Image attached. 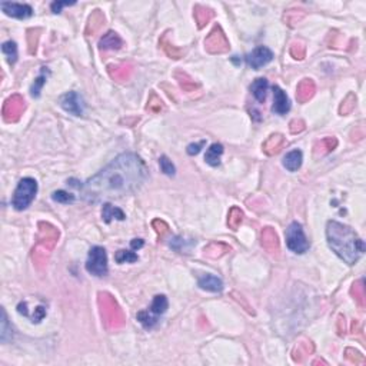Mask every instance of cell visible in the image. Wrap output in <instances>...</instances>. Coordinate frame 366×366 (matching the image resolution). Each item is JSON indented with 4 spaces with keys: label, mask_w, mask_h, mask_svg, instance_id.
<instances>
[{
    "label": "cell",
    "mask_w": 366,
    "mask_h": 366,
    "mask_svg": "<svg viewBox=\"0 0 366 366\" xmlns=\"http://www.w3.org/2000/svg\"><path fill=\"white\" fill-rule=\"evenodd\" d=\"M146 176L148 167L143 160L135 153H123L87 180L85 194L90 201L120 198L140 187Z\"/></svg>",
    "instance_id": "cell-1"
},
{
    "label": "cell",
    "mask_w": 366,
    "mask_h": 366,
    "mask_svg": "<svg viewBox=\"0 0 366 366\" xmlns=\"http://www.w3.org/2000/svg\"><path fill=\"white\" fill-rule=\"evenodd\" d=\"M326 239L332 251L348 265H355L365 252L363 240L355 230L336 221L326 225Z\"/></svg>",
    "instance_id": "cell-2"
},
{
    "label": "cell",
    "mask_w": 366,
    "mask_h": 366,
    "mask_svg": "<svg viewBox=\"0 0 366 366\" xmlns=\"http://www.w3.org/2000/svg\"><path fill=\"white\" fill-rule=\"evenodd\" d=\"M37 242L32 249V259L39 269H43L47 265L52 251L58 243L60 232L49 222H40L37 225Z\"/></svg>",
    "instance_id": "cell-3"
},
{
    "label": "cell",
    "mask_w": 366,
    "mask_h": 366,
    "mask_svg": "<svg viewBox=\"0 0 366 366\" xmlns=\"http://www.w3.org/2000/svg\"><path fill=\"white\" fill-rule=\"evenodd\" d=\"M97 305L101 312L103 325L108 330L122 329L126 325V316L123 309L117 303L115 298L108 292H99L97 295Z\"/></svg>",
    "instance_id": "cell-4"
},
{
    "label": "cell",
    "mask_w": 366,
    "mask_h": 366,
    "mask_svg": "<svg viewBox=\"0 0 366 366\" xmlns=\"http://www.w3.org/2000/svg\"><path fill=\"white\" fill-rule=\"evenodd\" d=\"M37 193V182L32 178H25L16 187L12 205L16 210H25L35 199Z\"/></svg>",
    "instance_id": "cell-5"
},
{
    "label": "cell",
    "mask_w": 366,
    "mask_h": 366,
    "mask_svg": "<svg viewBox=\"0 0 366 366\" xmlns=\"http://www.w3.org/2000/svg\"><path fill=\"white\" fill-rule=\"evenodd\" d=\"M86 269L87 272L97 278H103L108 275V255L102 246H94L90 249L86 262Z\"/></svg>",
    "instance_id": "cell-6"
},
{
    "label": "cell",
    "mask_w": 366,
    "mask_h": 366,
    "mask_svg": "<svg viewBox=\"0 0 366 366\" xmlns=\"http://www.w3.org/2000/svg\"><path fill=\"white\" fill-rule=\"evenodd\" d=\"M205 49L212 55H222L230 51L229 40L219 25L213 26V29L209 32V35L205 39Z\"/></svg>",
    "instance_id": "cell-7"
},
{
    "label": "cell",
    "mask_w": 366,
    "mask_h": 366,
    "mask_svg": "<svg viewBox=\"0 0 366 366\" xmlns=\"http://www.w3.org/2000/svg\"><path fill=\"white\" fill-rule=\"evenodd\" d=\"M26 109V102L20 94H12L3 103L2 108V117L6 123H16L22 117Z\"/></svg>",
    "instance_id": "cell-8"
},
{
    "label": "cell",
    "mask_w": 366,
    "mask_h": 366,
    "mask_svg": "<svg viewBox=\"0 0 366 366\" xmlns=\"http://www.w3.org/2000/svg\"><path fill=\"white\" fill-rule=\"evenodd\" d=\"M286 245L287 248L295 253H305L309 249V242L306 240V236L303 233L302 225L298 222H294L289 225L286 229Z\"/></svg>",
    "instance_id": "cell-9"
},
{
    "label": "cell",
    "mask_w": 366,
    "mask_h": 366,
    "mask_svg": "<svg viewBox=\"0 0 366 366\" xmlns=\"http://www.w3.org/2000/svg\"><path fill=\"white\" fill-rule=\"evenodd\" d=\"M260 245L273 258H279L280 256V243L279 236L275 232L273 228H265L260 232Z\"/></svg>",
    "instance_id": "cell-10"
},
{
    "label": "cell",
    "mask_w": 366,
    "mask_h": 366,
    "mask_svg": "<svg viewBox=\"0 0 366 366\" xmlns=\"http://www.w3.org/2000/svg\"><path fill=\"white\" fill-rule=\"evenodd\" d=\"M273 53L269 47L266 46H258L255 51L248 55L246 62L251 66L252 69H260L262 66L267 65L269 62H272Z\"/></svg>",
    "instance_id": "cell-11"
},
{
    "label": "cell",
    "mask_w": 366,
    "mask_h": 366,
    "mask_svg": "<svg viewBox=\"0 0 366 366\" xmlns=\"http://www.w3.org/2000/svg\"><path fill=\"white\" fill-rule=\"evenodd\" d=\"M2 10L8 16L16 17V19H28L33 15V9L29 5L23 3H12V2H2L0 3Z\"/></svg>",
    "instance_id": "cell-12"
},
{
    "label": "cell",
    "mask_w": 366,
    "mask_h": 366,
    "mask_svg": "<svg viewBox=\"0 0 366 366\" xmlns=\"http://www.w3.org/2000/svg\"><path fill=\"white\" fill-rule=\"evenodd\" d=\"M60 105L66 112L72 113L75 116L83 115V102L82 97L76 92H69L60 99Z\"/></svg>",
    "instance_id": "cell-13"
},
{
    "label": "cell",
    "mask_w": 366,
    "mask_h": 366,
    "mask_svg": "<svg viewBox=\"0 0 366 366\" xmlns=\"http://www.w3.org/2000/svg\"><path fill=\"white\" fill-rule=\"evenodd\" d=\"M109 76L117 83H125L132 78L133 75V66L130 63H117V65L108 66Z\"/></svg>",
    "instance_id": "cell-14"
},
{
    "label": "cell",
    "mask_w": 366,
    "mask_h": 366,
    "mask_svg": "<svg viewBox=\"0 0 366 366\" xmlns=\"http://www.w3.org/2000/svg\"><path fill=\"white\" fill-rule=\"evenodd\" d=\"M316 92V85L312 79H302L296 87V99L299 103H306L309 102Z\"/></svg>",
    "instance_id": "cell-15"
},
{
    "label": "cell",
    "mask_w": 366,
    "mask_h": 366,
    "mask_svg": "<svg viewBox=\"0 0 366 366\" xmlns=\"http://www.w3.org/2000/svg\"><path fill=\"white\" fill-rule=\"evenodd\" d=\"M290 109V102L286 93L279 86H273V108L272 110L278 115H285Z\"/></svg>",
    "instance_id": "cell-16"
},
{
    "label": "cell",
    "mask_w": 366,
    "mask_h": 366,
    "mask_svg": "<svg viewBox=\"0 0 366 366\" xmlns=\"http://www.w3.org/2000/svg\"><path fill=\"white\" fill-rule=\"evenodd\" d=\"M337 148V139L333 136L323 137L321 140H318L313 146V158L319 159L329 155L330 152H333Z\"/></svg>",
    "instance_id": "cell-17"
},
{
    "label": "cell",
    "mask_w": 366,
    "mask_h": 366,
    "mask_svg": "<svg viewBox=\"0 0 366 366\" xmlns=\"http://www.w3.org/2000/svg\"><path fill=\"white\" fill-rule=\"evenodd\" d=\"M313 351H315L313 344L309 339H302L296 344L294 351H292V359L296 363H302V362H305V359L308 358L309 355L313 353Z\"/></svg>",
    "instance_id": "cell-18"
},
{
    "label": "cell",
    "mask_w": 366,
    "mask_h": 366,
    "mask_svg": "<svg viewBox=\"0 0 366 366\" xmlns=\"http://www.w3.org/2000/svg\"><path fill=\"white\" fill-rule=\"evenodd\" d=\"M105 23H106V19H105L103 12L102 10H93L92 15L89 16V19H87L85 35L86 36H93L105 26Z\"/></svg>",
    "instance_id": "cell-19"
},
{
    "label": "cell",
    "mask_w": 366,
    "mask_h": 366,
    "mask_svg": "<svg viewBox=\"0 0 366 366\" xmlns=\"http://www.w3.org/2000/svg\"><path fill=\"white\" fill-rule=\"evenodd\" d=\"M283 146H285V136L280 133H273L263 142L262 151L265 152L267 156H273V155L279 153Z\"/></svg>",
    "instance_id": "cell-20"
},
{
    "label": "cell",
    "mask_w": 366,
    "mask_h": 366,
    "mask_svg": "<svg viewBox=\"0 0 366 366\" xmlns=\"http://www.w3.org/2000/svg\"><path fill=\"white\" fill-rule=\"evenodd\" d=\"M123 46L122 37L113 30H109L106 35H103L99 40V49L101 51H119Z\"/></svg>",
    "instance_id": "cell-21"
},
{
    "label": "cell",
    "mask_w": 366,
    "mask_h": 366,
    "mask_svg": "<svg viewBox=\"0 0 366 366\" xmlns=\"http://www.w3.org/2000/svg\"><path fill=\"white\" fill-rule=\"evenodd\" d=\"M193 17L194 22L198 25V29H203L215 17V12L210 8L202 6V5H196L193 8Z\"/></svg>",
    "instance_id": "cell-22"
},
{
    "label": "cell",
    "mask_w": 366,
    "mask_h": 366,
    "mask_svg": "<svg viewBox=\"0 0 366 366\" xmlns=\"http://www.w3.org/2000/svg\"><path fill=\"white\" fill-rule=\"evenodd\" d=\"M159 46L162 47V51L165 52L166 55L170 59H182L183 58V55H185V51H183V49L176 47V46L169 40V32H166L165 35L160 37Z\"/></svg>",
    "instance_id": "cell-23"
},
{
    "label": "cell",
    "mask_w": 366,
    "mask_h": 366,
    "mask_svg": "<svg viewBox=\"0 0 366 366\" xmlns=\"http://www.w3.org/2000/svg\"><path fill=\"white\" fill-rule=\"evenodd\" d=\"M198 283L203 290H208V292H221L223 289L222 279L215 275H203L202 278H199Z\"/></svg>",
    "instance_id": "cell-24"
},
{
    "label": "cell",
    "mask_w": 366,
    "mask_h": 366,
    "mask_svg": "<svg viewBox=\"0 0 366 366\" xmlns=\"http://www.w3.org/2000/svg\"><path fill=\"white\" fill-rule=\"evenodd\" d=\"M230 251H232V249H230L229 245L222 243V242H212V243H209L208 246H205L203 253H205V256H208V258L217 259L225 256V255L229 253Z\"/></svg>",
    "instance_id": "cell-25"
},
{
    "label": "cell",
    "mask_w": 366,
    "mask_h": 366,
    "mask_svg": "<svg viewBox=\"0 0 366 366\" xmlns=\"http://www.w3.org/2000/svg\"><path fill=\"white\" fill-rule=\"evenodd\" d=\"M175 79L178 80V83H179L180 89H183L185 92L187 93H190V92H194V90H198L199 89V83L198 82H194L186 72H183V70H176L175 72Z\"/></svg>",
    "instance_id": "cell-26"
},
{
    "label": "cell",
    "mask_w": 366,
    "mask_h": 366,
    "mask_svg": "<svg viewBox=\"0 0 366 366\" xmlns=\"http://www.w3.org/2000/svg\"><path fill=\"white\" fill-rule=\"evenodd\" d=\"M302 160H303V155L301 151H292L287 153L283 158V166L286 167L289 172H296L302 166Z\"/></svg>",
    "instance_id": "cell-27"
},
{
    "label": "cell",
    "mask_w": 366,
    "mask_h": 366,
    "mask_svg": "<svg viewBox=\"0 0 366 366\" xmlns=\"http://www.w3.org/2000/svg\"><path fill=\"white\" fill-rule=\"evenodd\" d=\"M267 87H269V83L267 80L263 79V78H259L256 79L253 83H252L251 90L255 99L259 102V103H263L266 101V92H267Z\"/></svg>",
    "instance_id": "cell-28"
},
{
    "label": "cell",
    "mask_w": 366,
    "mask_h": 366,
    "mask_svg": "<svg viewBox=\"0 0 366 366\" xmlns=\"http://www.w3.org/2000/svg\"><path fill=\"white\" fill-rule=\"evenodd\" d=\"M102 217L106 223H110L113 219L117 221H125V213L119 208L113 206L112 203H105L103 205V210H102Z\"/></svg>",
    "instance_id": "cell-29"
},
{
    "label": "cell",
    "mask_w": 366,
    "mask_h": 366,
    "mask_svg": "<svg viewBox=\"0 0 366 366\" xmlns=\"http://www.w3.org/2000/svg\"><path fill=\"white\" fill-rule=\"evenodd\" d=\"M223 153V146L221 143H213L210 148L208 149L206 152V155H205V160H206V163L210 166H219L221 163V156H222Z\"/></svg>",
    "instance_id": "cell-30"
},
{
    "label": "cell",
    "mask_w": 366,
    "mask_h": 366,
    "mask_svg": "<svg viewBox=\"0 0 366 366\" xmlns=\"http://www.w3.org/2000/svg\"><path fill=\"white\" fill-rule=\"evenodd\" d=\"M351 295L360 308H365L366 292H365V282H363V279L358 280V282H355V283L352 285Z\"/></svg>",
    "instance_id": "cell-31"
},
{
    "label": "cell",
    "mask_w": 366,
    "mask_h": 366,
    "mask_svg": "<svg viewBox=\"0 0 366 366\" xmlns=\"http://www.w3.org/2000/svg\"><path fill=\"white\" fill-rule=\"evenodd\" d=\"M306 13L302 9H289L283 13V22L286 23L289 28H295L298 23H301L305 19Z\"/></svg>",
    "instance_id": "cell-32"
},
{
    "label": "cell",
    "mask_w": 366,
    "mask_h": 366,
    "mask_svg": "<svg viewBox=\"0 0 366 366\" xmlns=\"http://www.w3.org/2000/svg\"><path fill=\"white\" fill-rule=\"evenodd\" d=\"M167 306H169V303H167V298H166L165 295H156L153 298L149 312H152L155 316H160L167 310Z\"/></svg>",
    "instance_id": "cell-33"
},
{
    "label": "cell",
    "mask_w": 366,
    "mask_h": 366,
    "mask_svg": "<svg viewBox=\"0 0 366 366\" xmlns=\"http://www.w3.org/2000/svg\"><path fill=\"white\" fill-rule=\"evenodd\" d=\"M242 222H243V212H242V209L237 208V206L230 208L229 215H228V226H229V229L237 230L240 228Z\"/></svg>",
    "instance_id": "cell-34"
},
{
    "label": "cell",
    "mask_w": 366,
    "mask_h": 366,
    "mask_svg": "<svg viewBox=\"0 0 366 366\" xmlns=\"http://www.w3.org/2000/svg\"><path fill=\"white\" fill-rule=\"evenodd\" d=\"M355 106H356V96H355V93H348L340 103V106H339V115H351L352 112L355 110Z\"/></svg>",
    "instance_id": "cell-35"
},
{
    "label": "cell",
    "mask_w": 366,
    "mask_h": 366,
    "mask_svg": "<svg viewBox=\"0 0 366 366\" xmlns=\"http://www.w3.org/2000/svg\"><path fill=\"white\" fill-rule=\"evenodd\" d=\"M40 29H29L26 32V40H28V51L30 55H35L37 49V43H39V39H40Z\"/></svg>",
    "instance_id": "cell-36"
},
{
    "label": "cell",
    "mask_w": 366,
    "mask_h": 366,
    "mask_svg": "<svg viewBox=\"0 0 366 366\" xmlns=\"http://www.w3.org/2000/svg\"><path fill=\"white\" fill-rule=\"evenodd\" d=\"M2 52L8 59L9 65H15L16 60H17V46H16L15 42H12V40L5 42L2 44Z\"/></svg>",
    "instance_id": "cell-37"
},
{
    "label": "cell",
    "mask_w": 366,
    "mask_h": 366,
    "mask_svg": "<svg viewBox=\"0 0 366 366\" xmlns=\"http://www.w3.org/2000/svg\"><path fill=\"white\" fill-rule=\"evenodd\" d=\"M137 321L143 325V328L152 329V328L158 323V316L153 315L152 312H149V309H148V310H142V312L137 313Z\"/></svg>",
    "instance_id": "cell-38"
},
{
    "label": "cell",
    "mask_w": 366,
    "mask_h": 366,
    "mask_svg": "<svg viewBox=\"0 0 366 366\" xmlns=\"http://www.w3.org/2000/svg\"><path fill=\"white\" fill-rule=\"evenodd\" d=\"M0 339L2 342H8L9 339H12V328H9V321L6 310L2 309V328H0Z\"/></svg>",
    "instance_id": "cell-39"
},
{
    "label": "cell",
    "mask_w": 366,
    "mask_h": 366,
    "mask_svg": "<svg viewBox=\"0 0 366 366\" xmlns=\"http://www.w3.org/2000/svg\"><path fill=\"white\" fill-rule=\"evenodd\" d=\"M146 110H149L151 113H160L163 110V102L160 101V97L155 92H152L151 96H149Z\"/></svg>",
    "instance_id": "cell-40"
},
{
    "label": "cell",
    "mask_w": 366,
    "mask_h": 366,
    "mask_svg": "<svg viewBox=\"0 0 366 366\" xmlns=\"http://www.w3.org/2000/svg\"><path fill=\"white\" fill-rule=\"evenodd\" d=\"M345 358L348 359L351 363H355V365H363V363H366L365 356L359 351L353 349V348H346L345 349Z\"/></svg>",
    "instance_id": "cell-41"
},
{
    "label": "cell",
    "mask_w": 366,
    "mask_h": 366,
    "mask_svg": "<svg viewBox=\"0 0 366 366\" xmlns=\"http://www.w3.org/2000/svg\"><path fill=\"white\" fill-rule=\"evenodd\" d=\"M115 259L117 263H133L137 260V255L135 252L130 251H119L116 252Z\"/></svg>",
    "instance_id": "cell-42"
},
{
    "label": "cell",
    "mask_w": 366,
    "mask_h": 366,
    "mask_svg": "<svg viewBox=\"0 0 366 366\" xmlns=\"http://www.w3.org/2000/svg\"><path fill=\"white\" fill-rule=\"evenodd\" d=\"M289 53H290V56L296 59V60H303L305 56H306V47H305V44L301 43V42H295V43H292V46H290Z\"/></svg>",
    "instance_id": "cell-43"
},
{
    "label": "cell",
    "mask_w": 366,
    "mask_h": 366,
    "mask_svg": "<svg viewBox=\"0 0 366 366\" xmlns=\"http://www.w3.org/2000/svg\"><path fill=\"white\" fill-rule=\"evenodd\" d=\"M44 69L46 67H43V73L37 78L36 80H35V83H33V86H32V89H30V93H32V96L33 97H39V94H40V90H42V86H43L44 83H46V73H44Z\"/></svg>",
    "instance_id": "cell-44"
},
{
    "label": "cell",
    "mask_w": 366,
    "mask_h": 366,
    "mask_svg": "<svg viewBox=\"0 0 366 366\" xmlns=\"http://www.w3.org/2000/svg\"><path fill=\"white\" fill-rule=\"evenodd\" d=\"M152 226H153V229L156 230L159 237H163L165 235L169 233V225H167L165 221H162V219H155V221L152 222Z\"/></svg>",
    "instance_id": "cell-45"
},
{
    "label": "cell",
    "mask_w": 366,
    "mask_h": 366,
    "mask_svg": "<svg viewBox=\"0 0 366 366\" xmlns=\"http://www.w3.org/2000/svg\"><path fill=\"white\" fill-rule=\"evenodd\" d=\"M159 165H160V169H162V172L167 175V176H173L175 175V166L173 163L167 159V156H160L159 159Z\"/></svg>",
    "instance_id": "cell-46"
},
{
    "label": "cell",
    "mask_w": 366,
    "mask_h": 366,
    "mask_svg": "<svg viewBox=\"0 0 366 366\" xmlns=\"http://www.w3.org/2000/svg\"><path fill=\"white\" fill-rule=\"evenodd\" d=\"M52 199L55 202H59V203H72L75 201V196L67 193L65 190H58V192L52 194Z\"/></svg>",
    "instance_id": "cell-47"
},
{
    "label": "cell",
    "mask_w": 366,
    "mask_h": 366,
    "mask_svg": "<svg viewBox=\"0 0 366 366\" xmlns=\"http://www.w3.org/2000/svg\"><path fill=\"white\" fill-rule=\"evenodd\" d=\"M289 130H290V133H301L305 130V122L302 120V119H294L292 122L289 123Z\"/></svg>",
    "instance_id": "cell-48"
},
{
    "label": "cell",
    "mask_w": 366,
    "mask_h": 366,
    "mask_svg": "<svg viewBox=\"0 0 366 366\" xmlns=\"http://www.w3.org/2000/svg\"><path fill=\"white\" fill-rule=\"evenodd\" d=\"M44 316H46V309H44L43 306H37V308L35 309V315L32 316L30 319H32V322L33 323H39L43 319Z\"/></svg>",
    "instance_id": "cell-49"
},
{
    "label": "cell",
    "mask_w": 366,
    "mask_h": 366,
    "mask_svg": "<svg viewBox=\"0 0 366 366\" xmlns=\"http://www.w3.org/2000/svg\"><path fill=\"white\" fill-rule=\"evenodd\" d=\"M205 143H206V142H205V140H202V142H199V143L189 144V146H187V153H189V155H192V156H193V155H198V153L201 152L202 148L205 146Z\"/></svg>",
    "instance_id": "cell-50"
},
{
    "label": "cell",
    "mask_w": 366,
    "mask_h": 366,
    "mask_svg": "<svg viewBox=\"0 0 366 366\" xmlns=\"http://www.w3.org/2000/svg\"><path fill=\"white\" fill-rule=\"evenodd\" d=\"M72 5H75V3H69V2H55V3H52V12H53V13H60L63 6H72Z\"/></svg>",
    "instance_id": "cell-51"
},
{
    "label": "cell",
    "mask_w": 366,
    "mask_h": 366,
    "mask_svg": "<svg viewBox=\"0 0 366 366\" xmlns=\"http://www.w3.org/2000/svg\"><path fill=\"white\" fill-rule=\"evenodd\" d=\"M345 332H346V322H345V316L339 315L337 316V333L342 336V335H345Z\"/></svg>",
    "instance_id": "cell-52"
},
{
    "label": "cell",
    "mask_w": 366,
    "mask_h": 366,
    "mask_svg": "<svg viewBox=\"0 0 366 366\" xmlns=\"http://www.w3.org/2000/svg\"><path fill=\"white\" fill-rule=\"evenodd\" d=\"M232 296H235V299H236V301L239 302V303H240V302H242V305H243V308L246 309V310H248V312H249V313H255V312H253V310H252L251 306H249V305H248V302H245L243 299H242V296H240V295L236 294V292H233V294H232Z\"/></svg>",
    "instance_id": "cell-53"
},
{
    "label": "cell",
    "mask_w": 366,
    "mask_h": 366,
    "mask_svg": "<svg viewBox=\"0 0 366 366\" xmlns=\"http://www.w3.org/2000/svg\"><path fill=\"white\" fill-rule=\"evenodd\" d=\"M143 246V240L142 239H133L132 240V248L133 249H140Z\"/></svg>",
    "instance_id": "cell-54"
},
{
    "label": "cell",
    "mask_w": 366,
    "mask_h": 366,
    "mask_svg": "<svg viewBox=\"0 0 366 366\" xmlns=\"http://www.w3.org/2000/svg\"><path fill=\"white\" fill-rule=\"evenodd\" d=\"M312 365H328V362H325L323 359H316V360H313Z\"/></svg>",
    "instance_id": "cell-55"
}]
</instances>
